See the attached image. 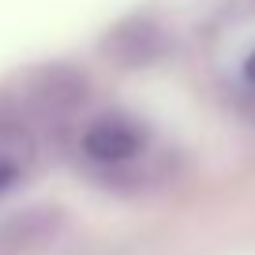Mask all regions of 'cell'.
<instances>
[{"instance_id":"6da1fadb","label":"cell","mask_w":255,"mask_h":255,"mask_svg":"<svg viewBox=\"0 0 255 255\" xmlns=\"http://www.w3.org/2000/svg\"><path fill=\"white\" fill-rule=\"evenodd\" d=\"M83 154H87L94 165L105 169H124L131 161L143 158L146 150V128L139 120L124 117V113H109V117H98L94 124L83 131Z\"/></svg>"},{"instance_id":"7a4b0ae2","label":"cell","mask_w":255,"mask_h":255,"mask_svg":"<svg viewBox=\"0 0 255 255\" xmlns=\"http://www.w3.org/2000/svg\"><path fill=\"white\" fill-rule=\"evenodd\" d=\"M87 94V79L75 75L72 68H45L34 72L26 79V94H23V113L34 117H64Z\"/></svg>"},{"instance_id":"3957f363","label":"cell","mask_w":255,"mask_h":255,"mask_svg":"<svg viewBox=\"0 0 255 255\" xmlns=\"http://www.w3.org/2000/svg\"><path fill=\"white\" fill-rule=\"evenodd\" d=\"M34 158V135L19 113L0 109V195L23 180L26 165Z\"/></svg>"},{"instance_id":"277c9868","label":"cell","mask_w":255,"mask_h":255,"mask_svg":"<svg viewBox=\"0 0 255 255\" xmlns=\"http://www.w3.org/2000/svg\"><path fill=\"white\" fill-rule=\"evenodd\" d=\"M161 49V34L154 23L146 19H131V23H120L117 30H109V41H105V53L117 56L120 64L135 68V64L154 60Z\"/></svg>"},{"instance_id":"5b68a950","label":"cell","mask_w":255,"mask_h":255,"mask_svg":"<svg viewBox=\"0 0 255 255\" xmlns=\"http://www.w3.org/2000/svg\"><path fill=\"white\" fill-rule=\"evenodd\" d=\"M244 79H248V83L255 87V53H252V56L244 60Z\"/></svg>"}]
</instances>
